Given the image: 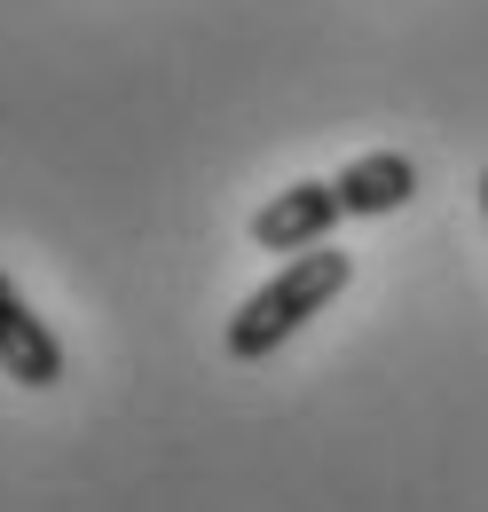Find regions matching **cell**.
Masks as SVG:
<instances>
[{"instance_id": "2", "label": "cell", "mask_w": 488, "mask_h": 512, "mask_svg": "<svg viewBox=\"0 0 488 512\" xmlns=\"http://www.w3.org/2000/svg\"><path fill=\"white\" fill-rule=\"evenodd\" d=\"M339 221H347V205L331 182H292L252 213V245L260 253H307V245H331Z\"/></svg>"}, {"instance_id": "1", "label": "cell", "mask_w": 488, "mask_h": 512, "mask_svg": "<svg viewBox=\"0 0 488 512\" xmlns=\"http://www.w3.org/2000/svg\"><path fill=\"white\" fill-rule=\"evenodd\" d=\"M347 276H355V260L339 253H323V245H307V253H292L252 300H244L237 316H229V331H221V347H229V363H268L284 339H300L307 323L323 316L339 292H347Z\"/></svg>"}, {"instance_id": "3", "label": "cell", "mask_w": 488, "mask_h": 512, "mask_svg": "<svg viewBox=\"0 0 488 512\" xmlns=\"http://www.w3.org/2000/svg\"><path fill=\"white\" fill-rule=\"evenodd\" d=\"M0 371H8L16 386H32V394L63 379V339L32 316V300L16 292L8 268H0Z\"/></svg>"}, {"instance_id": "4", "label": "cell", "mask_w": 488, "mask_h": 512, "mask_svg": "<svg viewBox=\"0 0 488 512\" xmlns=\"http://www.w3.org/2000/svg\"><path fill=\"white\" fill-rule=\"evenodd\" d=\"M331 190L347 205V221H386V213H402L418 197V166L402 150H363V158H347L331 174Z\"/></svg>"}, {"instance_id": "5", "label": "cell", "mask_w": 488, "mask_h": 512, "mask_svg": "<svg viewBox=\"0 0 488 512\" xmlns=\"http://www.w3.org/2000/svg\"><path fill=\"white\" fill-rule=\"evenodd\" d=\"M481 213H488V174H481Z\"/></svg>"}]
</instances>
